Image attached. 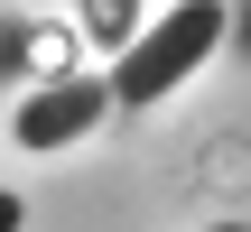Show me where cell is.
I'll return each mask as SVG.
<instances>
[{"label": "cell", "mask_w": 251, "mask_h": 232, "mask_svg": "<svg viewBox=\"0 0 251 232\" xmlns=\"http://www.w3.org/2000/svg\"><path fill=\"white\" fill-rule=\"evenodd\" d=\"M214 46H224V9H214V0H177V9H158V19L112 56V74H102L112 112H149V102H168Z\"/></svg>", "instance_id": "cell-1"}, {"label": "cell", "mask_w": 251, "mask_h": 232, "mask_svg": "<svg viewBox=\"0 0 251 232\" xmlns=\"http://www.w3.org/2000/svg\"><path fill=\"white\" fill-rule=\"evenodd\" d=\"M102 112H112V93H102V74H56V84H37V93H28V102L9 112V139L47 158V149H65V139H84V130H93Z\"/></svg>", "instance_id": "cell-2"}, {"label": "cell", "mask_w": 251, "mask_h": 232, "mask_svg": "<svg viewBox=\"0 0 251 232\" xmlns=\"http://www.w3.org/2000/svg\"><path fill=\"white\" fill-rule=\"evenodd\" d=\"M84 28H93V46H112V56H121V46L140 37V9H130V0H93V9H84Z\"/></svg>", "instance_id": "cell-3"}, {"label": "cell", "mask_w": 251, "mask_h": 232, "mask_svg": "<svg viewBox=\"0 0 251 232\" xmlns=\"http://www.w3.org/2000/svg\"><path fill=\"white\" fill-rule=\"evenodd\" d=\"M19 223H28V205H19V195L0 186V232H19Z\"/></svg>", "instance_id": "cell-4"}, {"label": "cell", "mask_w": 251, "mask_h": 232, "mask_svg": "<svg viewBox=\"0 0 251 232\" xmlns=\"http://www.w3.org/2000/svg\"><path fill=\"white\" fill-rule=\"evenodd\" d=\"M205 232H251V223H205Z\"/></svg>", "instance_id": "cell-5"}]
</instances>
